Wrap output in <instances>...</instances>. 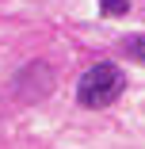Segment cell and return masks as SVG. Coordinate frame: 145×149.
I'll list each match as a JSON object with an SVG mask.
<instances>
[{"label": "cell", "mask_w": 145, "mask_h": 149, "mask_svg": "<svg viewBox=\"0 0 145 149\" xmlns=\"http://www.w3.org/2000/svg\"><path fill=\"white\" fill-rule=\"evenodd\" d=\"M50 88H53V69L46 61H31V65H23L15 77H12V96L19 103H38L50 96Z\"/></svg>", "instance_id": "obj_2"}, {"label": "cell", "mask_w": 145, "mask_h": 149, "mask_svg": "<svg viewBox=\"0 0 145 149\" xmlns=\"http://www.w3.org/2000/svg\"><path fill=\"white\" fill-rule=\"evenodd\" d=\"M99 12L103 15H126L130 12V0H99Z\"/></svg>", "instance_id": "obj_4"}, {"label": "cell", "mask_w": 145, "mask_h": 149, "mask_svg": "<svg viewBox=\"0 0 145 149\" xmlns=\"http://www.w3.org/2000/svg\"><path fill=\"white\" fill-rule=\"evenodd\" d=\"M119 50L130 57V61H141V65H145V35H126V38L119 42Z\"/></svg>", "instance_id": "obj_3"}, {"label": "cell", "mask_w": 145, "mask_h": 149, "mask_svg": "<svg viewBox=\"0 0 145 149\" xmlns=\"http://www.w3.org/2000/svg\"><path fill=\"white\" fill-rule=\"evenodd\" d=\"M122 92H126V73L114 61H99V65H92L88 73L80 77L76 103L88 107V111H99V107H111Z\"/></svg>", "instance_id": "obj_1"}]
</instances>
